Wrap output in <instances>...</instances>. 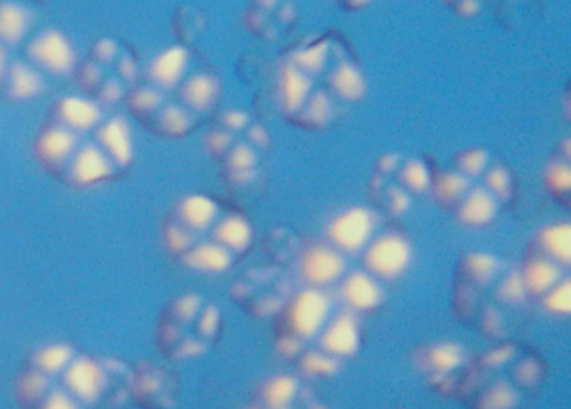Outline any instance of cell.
<instances>
[{
	"mask_svg": "<svg viewBox=\"0 0 571 409\" xmlns=\"http://www.w3.org/2000/svg\"><path fill=\"white\" fill-rule=\"evenodd\" d=\"M131 386V372L112 359L79 352L58 342L36 349L16 378V398L24 409H89Z\"/></svg>",
	"mask_w": 571,
	"mask_h": 409,
	"instance_id": "1",
	"label": "cell"
},
{
	"mask_svg": "<svg viewBox=\"0 0 571 409\" xmlns=\"http://www.w3.org/2000/svg\"><path fill=\"white\" fill-rule=\"evenodd\" d=\"M456 318L491 342L516 339L514 329L526 318L530 296L518 269L490 252H467L451 289Z\"/></svg>",
	"mask_w": 571,
	"mask_h": 409,
	"instance_id": "2",
	"label": "cell"
},
{
	"mask_svg": "<svg viewBox=\"0 0 571 409\" xmlns=\"http://www.w3.org/2000/svg\"><path fill=\"white\" fill-rule=\"evenodd\" d=\"M544 381L547 365L540 352L518 339H504L470 356L453 396L470 409H521L540 395Z\"/></svg>",
	"mask_w": 571,
	"mask_h": 409,
	"instance_id": "3",
	"label": "cell"
},
{
	"mask_svg": "<svg viewBox=\"0 0 571 409\" xmlns=\"http://www.w3.org/2000/svg\"><path fill=\"white\" fill-rule=\"evenodd\" d=\"M224 332V316L214 302L185 292L168 302L158 321V346L175 361L198 358L210 351Z\"/></svg>",
	"mask_w": 571,
	"mask_h": 409,
	"instance_id": "4",
	"label": "cell"
},
{
	"mask_svg": "<svg viewBox=\"0 0 571 409\" xmlns=\"http://www.w3.org/2000/svg\"><path fill=\"white\" fill-rule=\"evenodd\" d=\"M295 292L292 281L277 271L248 272L234 285L237 305L258 319L277 318Z\"/></svg>",
	"mask_w": 571,
	"mask_h": 409,
	"instance_id": "5",
	"label": "cell"
},
{
	"mask_svg": "<svg viewBox=\"0 0 571 409\" xmlns=\"http://www.w3.org/2000/svg\"><path fill=\"white\" fill-rule=\"evenodd\" d=\"M470 356V352L457 342L426 345L416 355L417 371L437 392L453 396Z\"/></svg>",
	"mask_w": 571,
	"mask_h": 409,
	"instance_id": "6",
	"label": "cell"
},
{
	"mask_svg": "<svg viewBox=\"0 0 571 409\" xmlns=\"http://www.w3.org/2000/svg\"><path fill=\"white\" fill-rule=\"evenodd\" d=\"M364 271L378 282L396 281L407 271L413 258L410 241L400 232H384L365 246Z\"/></svg>",
	"mask_w": 571,
	"mask_h": 409,
	"instance_id": "7",
	"label": "cell"
},
{
	"mask_svg": "<svg viewBox=\"0 0 571 409\" xmlns=\"http://www.w3.org/2000/svg\"><path fill=\"white\" fill-rule=\"evenodd\" d=\"M375 216L367 208H351L327 226L328 245L342 255H358L374 238Z\"/></svg>",
	"mask_w": 571,
	"mask_h": 409,
	"instance_id": "8",
	"label": "cell"
},
{
	"mask_svg": "<svg viewBox=\"0 0 571 409\" xmlns=\"http://www.w3.org/2000/svg\"><path fill=\"white\" fill-rule=\"evenodd\" d=\"M347 259L341 251L328 245H312L302 249L298 258V272L307 288L325 289L341 282L345 276Z\"/></svg>",
	"mask_w": 571,
	"mask_h": 409,
	"instance_id": "9",
	"label": "cell"
},
{
	"mask_svg": "<svg viewBox=\"0 0 571 409\" xmlns=\"http://www.w3.org/2000/svg\"><path fill=\"white\" fill-rule=\"evenodd\" d=\"M28 54L39 69L56 76L69 74L75 71L76 62H78L71 42L55 29H48L38 38L32 39Z\"/></svg>",
	"mask_w": 571,
	"mask_h": 409,
	"instance_id": "10",
	"label": "cell"
},
{
	"mask_svg": "<svg viewBox=\"0 0 571 409\" xmlns=\"http://www.w3.org/2000/svg\"><path fill=\"white\" fill-rule=\"evenodd\" d=\"M116 171L118 168L98 144H85L76 149L66 168L69 181L79 188L102 184L115 178Z\"/></svg>",
	"mask_w": 571,
	"mask_h": 409,
	"instance_id": "11",
	"label": "cell"
},
{
	"mask_svg": "<svg viewBox=\"0 0 571 409\" xmlns=\"http://www.w3.org/2000/svg\"><path fill=\"white\" fill-rule=\"evenodd\" d=\"M78 134L61 124L48 126L36 139V158L49 171H66L69 161L78 149Z\"/></svg>",
	"mask_w": 571,
	"mask_h": 409,
	"instance_id": "12",
	"label": "cell"
},
{
	"mask_svg": "<svg viewBox=\"0 0 571 409\" xmlns=\"http://www.w3.org/2000/svg\"><path fill=\"white\" fill-rule=\"evenodd\" d=\"M342 301L355 312H368L377 309L384 301V289L377 279L365 271L344 276L342 279Z\"/></svg>",
	"mask_w": 571,
	"mask_h": 409,
	"instance_id": "13",
	"label": "cell"
},
{
	"mask_svg": "<svg viewBox=\"0 0 571 409\" xmlns=\"http://www.w3.org/2000/svg\"><path fill=\"white\" fill-rule=\"evenodd\" d=\"M96 144L111 159L118 169L128 168L135 158L131 129L122 118H112L98 129Z\"/></svg>",
	"mask_w": 571,
	"mask_h": 409,
	"instance_id": "14",
	"label": "cell"
},
{
	"mask_svg": "<svg viewBox=\"0 0 571 409\" xmlns=\"http://www.w3.org/2000/svg\"><path fill=\"white\" fill-rule=\"evenodd\" d=\"M500 201L484 186H471L460 205L456 216L467 228H484L496 219Z\"/></svg>",
	"mask_w": 571,
	"mask_h": 409,
	"instance_id": "15",
	"label": "cell"
},
{
	"mask_svg": "<svg viewBox=\"0 0 571 409\" xmlns=\"http://www.w3.org/2000/svg\"><path fill=\"white\" fill-rule=\"evenodd\" d=\"M55 114L59 121L58 124L69 129L75 134L91 131L101 122V109H99V106L96 102L89 101V99L78 98V96L62 98L55 106Z\"/></svg>",
	"mask_w": 571,
	"mask_h": 409,
	"instance_id": "16",
	"label": "cell"
},
{
	"mask_svg": "<svg viewBox=\"0 0 571 409\" xmlns=\"http://www.w3.org/2000/svg\"><path fill=\"white\" fill-rule=\"evenodd\" d=\"M278 101L287 114H297L312 91L311 78L294 64L282 66L278 72Z\"/></svg>",
	"mask_w": 571,
	"mask_h": 409,
	"instance_id": "17",
	"label": "cell"
},
{
	"mask_svg": "<svg viewBox=\"0 0 571 409\" xmlns=\"http://www.w3.org/2000/svg\"><path fill=\"white\" fill-rule=\"evenodd\" d=\"M186 68H188V52L175 46L152 59L148 74L158 88L173 89L181 82Z\"/></svg>",
	"mask_w": 571,
	"mask_h": 409,
	"instance_id": "18",
	"label": "cell"
},
{
	"mask_svg": "<svg viewBox=\"0 0 571 409\" xmlns=\"http://www.w3.org/2000/svg\"><path fill=\"white\" fill-rule=\"evenodd\" d=\"M220 86L214 76L197 74L183 84L181 99L191 111L207 112L217 104Z\"/></svg>",
	"mask_w": 571,
	"mask_h": 409,
	"instance_id": "19",
	"label": "cell"
},
{
	"mask_svg": "<svg viewBox=\"0 0 571 409\" xmlns=\"http://www.w3.org/2000/svg\"><path fill=\"white\" fill-rule=\"evenodd\" d=\"M4 82L12 101H29L38 98L46 88L42 76L35 68L22 62L9 68Z\"/></svg>",
	"mask_w": 571,
	"mask_h": 409,
	"instance_id": "20",
	"label": "cell"
},
{
	"mask_svg": "<svg viewBox=\"0 0 571 409\" xmlns=\"http://www.w3.org/2000/svg\"><path fill=\"white\" fill-rule=\"evenodd\" d=\"M31 12L14 2H0V44H19L28 34Z\"/></svg>",
	"mask_w": 571,
	"mask_h": 409,
	"instance_id": "21",
	"label": "cell"
},
{
	"mask_svg": "<svg viewBox=\"0 0 571 409\" xmlns=\"http://www.w3.org/2000/svg\"><path fill=\"white\" fill-rule=\"evenodd\" d=\"M534 249L544 252L557 261L571 265V229L567 222L547 226L541 229Z\"/></svg>",
	"mask_w": 571,
	"mask_h": 409,
	"instance_id": "22",
	"label": "cell"
},
{
	"mask_svg": "<svg viewBox=\"0 0 571 409\" xmlns=\"http://www.w3.org/2000/svg\"><path fill=\"white\" fill-rule=\"evenodd\" d=\"M257 166L258 158L250 146L238 144L228 149L225 169L234 184L248 186L254 182V179L257 178Z\"/></svg>",
	"mask_w": 571,
	"mask_h": 409,
	"instance_id": "23",
	"label": "cell"
},
{
	"mask_svg": "<svg viewBox=\"0 0 571 409\" xmlns=\"http://www.w3.org/2000/svg\"><path fill=\"white\" fill-rule=\"evenodd\" d=\"M473 179L466 178L460 171H443L431 181V191L441 206L456 208L461 199L470 191Z\"/></svg>",
	"mask_w": 571,
	"mask_h": 409,
	"instance_id": "24",
	"label": "cell"
},
{
	"mask_svg": "<svg viewBox=\"0 0 571 409\" xmlns=\"http://www.w3.org/2000/svg\"><path fill=\"white\" fill-rule=\"evenodd\" d=\"M331 89L335 96L344 99V101L354 102L364 98L367 84H365V79L362 78L355 66L344 62L332 71Z\"/></svg>",
	"mask_w": 571,
	"mask_h": 409,
	"instance_id": "25",
	"label": "cell"
},
{
	"mask_svg": "<svg viewBox=\"0 0 571 409\" xmlns=\"http://www.w3.org/2000/svg\"><path fill=\"white\" fill-rule=\"evenodd\" d=\"M191 124H194V119L186 109L179 108V106L159 109L158 131L166 138H183L188 134Z\"/></svg>",
	"mask_w": 571,
	"mask_h": 409,
	"instance_id": "26",
	"label": "cell"
},
{
	"mask_svg": "<svg viewBox=\"0 0 571 409\" xmlns=\"http://www.w3.org/2000/svg\"><path fill=\"white\" fill-rule=\"evenodd\" d=\"M401 186L410 192L411 196L423 194L430 191L433 174L427 166L420 159H411L400 171Z\"/></svg>",
	"mask_w": 571,
	"mask_h": 409,
	"instance_id": "27",
	"label": "cell"
},
{
	"mask_svg": "<svg viewBox=\"0 0 571 409\" xmlns=\"http://www.w3.org/2000/svg\"><path fill=\"white\" fill-rule=\"evenodd\" d=\"M301 112L302 119L314 128L328 124L332 121V116H334L331 98L325 92H315V94L308 96Z\"/></svg>",
	"mask_w": 571,
	"mask_h": 409,
	"instance_id": "28",
	"label": "cell"
},
{
	"mask_svg": "<svg viewBox=\"0 0 571 409\" xmlns=\"http://www.w3.org/2000/svg\"><path fill=\"white\" fill-rule=\"evenodd\" d=\"M328 42H318V44L311 46V48L302 49L292 56L291 64L301 69L304 74L311 78L312 74H318L324 69L327 62Z\"/></svg>",
	"mask_w": 571,
	"mask_h": 409,
	"instance_id": "29",
	"label": "cell"
},
{
	"mask_svg": "<svg viewBox=\"0 0 571 409\" xmlns=\"http://www.w3.org/2000/svg\"><path fill=\"white\" fill-rule=\"evenodd\" d=\"M484 188L494 196L500 202H506L513 192V181L510 172L503 166H493L484 172Z\"/></svg>",
	"mask_w": 571,
	"mask_h": 409,
	"instance_id": "30",
	"label": "cell"
},
{
	"mask_svg": "<svg viewBox=\"0 0 571 409\" xmlns=\"http://www.w3.org/2000/svg\"><path fill=\"white\" fill-rule=\"evenodd\" d=\"M456 166V171H460L466 178H481L490 168V156L481 148L467 149L457 158Z\"/></svg>",
	"mask_w": 571,
	"mask_h": 409,
	"instance_id": "31",
	"label": "cell"
},
{
	"mask_svg": "<svg viewBox=\"0 0 571 409\" xmlns=\"http://www.w3.org/2000/svg\"><path fill=\"white\" fill-rule=\"evenodd\" d=\"M544 182L553 194L564 196L570 191L571 169L567 161H553L548 166Z\"/></svg>",
	"mask_w": 571,
	"mask_h": 409,
	"instance_id": "32",
	"label": "cell"
},
{
	"mask_svg": "<svg viewBox=\"0 0 571 409\" xmlns=\"http://www.w3.org/2000/svg\"><path fill=\"white\" fill-rule=\"evenodd\" d=\"M128 104L136 114H152L161 108L163 98L156 89L139 88L129 94Z\"/></svg>",
	"mask_w": 571,
	"mask_h": 409,
	"instance_id": "33",
	"label": "cell"
},
{
	"mask_svg": "<svg viewBox=\"0 0 571 409\" xmlns=\"http://www.w3.org/2000/svg\"><path fill=\"white\" fill-rule=\"evenodd\" d=\"M232 134L228 131H211L205 139L208 152L214 156L227 154L228 149L232 148Z\"/></svg>",
	"mask_w": 571,
	"mask_h": 409,
	"instance_id": "34",
	"label": "cell"
},
{
	"mask_svg": "<svg viewBox=\"0 0 571 409\" xmlns=\"http://www.w3.org/2000/svg\"><path fill=\"white\" fill-rule=\"evenodd\" d=\"M79 81L86 88H95L101 81V71H99L96 64H86L85 68L79 71Z\"/></svg>",
	"mask_w": 571,
	"mask_h": 409,
	"instance_id": "35",
	"label": "cell"
},
{
	"mask_svg": "<svg viewBox=\"0 0 571 409\" xmlns=\"http://www.w3.org/2000/svg\"><path fill=\"white\" fill-rule=\"evenodd\" d=\"M116 54V44L111 39H102L95 46V56L99 61H111Z\"/></svg>",
	"mask_w": 571,
	"mask_h": 409,
	"instance_id": "36",
	"label": "cell"
},
{
	"mask_svg": "<svg viewBox=\"0 0 571 409\" xmlns=\"http://www.w3.org/2000/svg\"><path fill=\"white\" fill-rule=\"evenodd\" d=\"M247 116L240 111H232L227 112L224 118L225 126H227L228 131H240L247 126Z\"/></svg>",
	"mask_w": 571,
	"mask_h": 409,
	"instance_id": "37",
	"label": "cell"
},
{
	"mask_svg": "<svg viewBox=\"0 0 571 409\" xmlns=\"http://www.w3.org/2000/svg\"><path fill=\"white\" fill-rule=\"evenodd\" d=\"M122 91L121 86H119V82L116 81H109L106 82L105 86L101 88V99L105 102H108V104H112V102L118 101L119 98H121Z\"/></svg>",
	"mask_w": 571,
	"mask_h": 409,
	"instance_id": "38",
	"label": "cell"
},
{
	"mask_svg": "<svg viewBox=\"0 0 571 409\" xmlns=\"http://www.w3.org/2000/svg\"><path fill=\"white\" fill-rule=\"evenodd\" d=\"M9 64L8 54H6L4 46L0 44V86L4 84L6 76H8Z\"/></svg>",
	"mask_w": 571,
	"mask_h": 409,
	"instance_id": "39",
	"label": "cell"
},
{
	"mask_svg": "<svg viewBox=\"0 0 571 409\" xmlns=\"http://www.w3.org/2000/svg\"><path fill=\"white\" fill-rule=\"evenodd\" d=\"M250 141L257 146L267 144V134H265L264 129L254 128L250 131Z\"/></svg>",
	"mask_w": 571,
	"mask_h": 409,
	"instance_id": "40",
	"label": "cell"
},
{
	"mask_svg": "<svg viewBox=\"0 0 571 409\" xmlns=\"http://www.w3.org/2000/svg\"><path fill=\"white\" fill-rule=\"evenodd\" d=\"M119 71H121L122 78L125 79H131L132 76L136 74L135 64H132V62L129 61V59H122L121 69H119Z\"/></svg>",
	"mask_w": 571,
	"mask_h": 409,
	"instance_id": "41",
	"label": "cell"
},
{
	"mask_svg": "<svg viewBox=\"0 0 571 409\" xmlns=\"http://www.w3.org/2000/svg\"><path fill=\"white\" fill-rule=\"evenodd\" d=\"M372 0H351L352 8H365V6L371 4Z\"/></svg>",
	"mask_w": 571,
	"mask_h": 409,
	"instance_id": "42",
	"label": "cell"
},
{
	"mask_svg": "<svg viewBox=\"0 0 571 409\" xmlns=\"http://www.w3.org/2000/svg\"><path fill=\"white\" fill-rule=\"evenodd\" d=\"M311 409H324V408H322V406H321V405H318V402H315V405H314V406H312V408H311Z\"/></svg>",
	"mask_w": 571,
	"mask_h": 409,
	"instance_id": "43",
	"label": "cell"
},
{
	"mask_svg": "<svg viewBox=\"0 0 571 409\" xmlns=\"http://www.w3.org/2000/svg\"><path fill=\"white\" fill-rule=\"evenodd\" d=\"M252 409H260V408H258V406H257V405H254V408H252Z\"/></svg>",
	"mask_w": 571,
	"mask_h": 409,
	"instance_id": "44",
	"label": "cell"
}]
</instances>
